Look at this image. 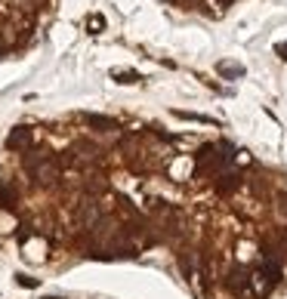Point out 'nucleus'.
<instances>
[{
    "instance_id": "nucleus-1",
    "label": "nucleus",
    "mask_w": 287,
    "mask_h": 299,
    "mask_svg": "<svg viewBox=\"0 0 287 299\" xmlns=\"http://www.w3.org/2000/svg\"><path fill=\"white\" fill-rule=\"evenodd\" d=\"M247 287H250V271L241 269V265H238V269H232L229 271V290H232V293H244Z\"/></svg>"
},
{
    "instance_id": "nucleus-2",
    "label": "nucleus",
    "mask_w": 287,
    "mask_h": 299,
    "mask_svg": "<svg viewBox=\"0 0 287 299\" xmlns=\"http://www.w3.org/2000/svg\"><path fill=\"white\" fill-rule=\"evenodd\" d=\"M31 130L28 127H16L13 133H10V139H6V148H28L31 145Z\"/></svg>"
},
{
    "instance_id": "nucleus-3",
    "label": "nucleus",
    "mask_w": 287,
    "mask_h": 299,
    "mask_svg": "<svg viewBox=\"0 0 287 299\" xmlns=\"http://www.w3.org/2000/svg\"><path fill=\"white\" fill-rule=\"evenodd\" d=\"M83 120H87L90 127H99V130H117V123L112 118H102V114H83Z\"/></svg>"
},
{
    "instance_id": "nucleus-4",
    "label": "nucleus",
    "mask_w": 287,
    "mask_h": 299,
    "mask_svg": "<svg viewBox=\"0 0 287 299\" xmlns=\"http://www.w3.org/2000/svg\"><path fill=\"white\" fill-rule=\"evenodd\" d=\"M173 114L179 120H195V123H207V127L213 123V118H204V114H195V111H173Z\"/></svg>"
},
{
    "instance_id": "nucleus-5",
    "label": "nucleus",
    "mask_w": 287,
    "mask_h": 299,
    "mask_svg": "<svg viewBox=\"0 0 287 299\" xmlns=\"http://www.w3.org/2000/svg\"><path fill=\"white\" fill-rule=\"evenodd\" d=\"M112 77L117 80V84H139V74L136 71H112Z\"/></svg>"
},
{
    "instance_id": "nucleus-6",
    "label": "nucleus",
    "mask_w": 287,
    "mask_h": 299,
    "mask_svg": "<svg viewBox=\"0 0 287 299\" xmlns=\"http://www.w3.org/2000/svg\"><path fill=\"white\" fill-rule=\"evenodd\" d=\"M219 74H223V77H241L244 68L241 65H232V62H219Z\"/></svg>"
},
{
    "instance_id": "nucleus-7",
    "label": "nucleus",
    "mask_w": 287,
    "mask_h": 299,
    "mask_svg": "<svg viewBox=\"0 0 287 299\" xmlns=\"http://www.w3.org/2000/svg\"><path fill=\"white\" fill-rule=\"evenodd\" d=\"M87 28H90V34H99V31H105V19H102V15H90Z\"/></svg>"
},
{
    "instance_id": "nucleus-8",
    "label": "nucleus",
    "mask_w": 287,
    "mask_h": 299,
    "mask_svg": "<svg viewBox=\"0 0 287 299\" xmlns=\"http://www.w3.org/2000/svg\"><path fill=\"white\" fill-rule=\"evenodd\" d=\"M19 284H22V287H37V281H34V278H25V275H19Z\"/></svg>"
},
{
    "instance_id": "nucleus-9",
    "label": "nucleus",
    "mask_w": 287,
    "mask_h": 299,
    "mask_svg": "<svg viewBox=\"0 0 287 299\" xmlns=\"http://www.w3.org/2000/svg\"><path fill=\"white\" fill-rule=\"evenodd\" d=\"M278 53H281L284 59H287V44H281V46H278Z\"/></svg>"
}]
</instances>
